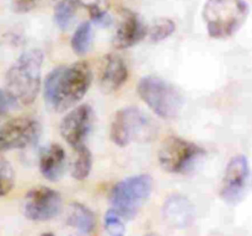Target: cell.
Returning a JSON list of instances; mask_svg holds the SVG:
<instances>
[{
    "mask_svg": "<svg viewBox=\"0 0 252 236\" xmlns=\"http://www.w3.org/2000/svg\"><path fill=\"white\" fill-rule=\"evenodd\" d=\"M79 7V0H61L54 9V21L63 31L69 29Z\"/></svg>",
    "mask_w": 252,
    "mask_h": 236,
    "instance_id": "obj_18",
    "label": "cell"
},
{
    "mask_svg": "<svg viewBox=\"0 0 252 236\" xmlns=\"http://www.w3.org/2000/svg\"><path fill=\"white\" fill-rule=\"evenodd\" d=\"M94 123V111L89 105H80L66 113L61 123V135L70 145L76 148L85 145Z\"/></svg>",
    "mask_w": 252,
    "mask_h": 236,
    "instance_id": "obj_10",
    "label": "cell"
},
{
    "mask_svg": "<svg viewBox=\"0 0 252 236\" xmlns=\"http://www.w3.org/2000/svg\"><path fill=\"white\" fill-rule=\"evenodd\" d=\"M93 81L89 64L78 61L53 69L44 81V101L54 112L74 107L88 92Z\"/></svg>",
    "mask_w": 252,
    "mask_h": 236,
    "instance_id": "obj_1",
    "label": "cell"
},
{
    "mask_svg": "<svg viewBox=\"0 0 252 236\" xmlns=\"http://www.w3.org/2000/svg\"><path fill=\"white\" fill-rule=\"evenodd\" d=\"M204 155V150L194 143L179 137L165 140L159 151V162L170 174H184Z\"/></svg>",
    "mask_w": 252,
    "mask_h": 236,
    "instance_id": "obj_7",
    "label": "cell"
},
{
    "mask_svg": "<svg viewBox=\"0 0 252 236\" xmlns=\"http://www.w3.org/2000/svg\"><path fill=\"white\" fill-rule=\"evenodd\" d=\"M15 184V172L9 161L0 157V197L6 196Z\"/></svg>",
    "mask_w": 252,
    "mask_h": 236,
    "instance_id": "obj_21",
    "label": "cell"
},
{
    "mask_svg": "<svg viewBox=\"0 0 252 236\" xmlns=\"http://www.w3.org/2000/svg\"><path fill=\"white\" fill-rule=\"evenodd\" d=\"M128 69L125 60L117 54L106 57L103 68L101 70L100 86L105 92L117 91L127 81Z\"/></svg>",
    "mask_w": 252,
    "mask_h": 236,
    "instance_id": "obj_13",
    "label": "cell"
},
{
    "mask_svg": "<svg viewBox=\"0 0 252 236\" xmlns=\"http://www.w3.org/2000/svg\"><path fill=\"white\" fill-rule=\"evenodd\" d=\"M65 165V152L58 144H52L39 156V171L44 178L56 182L62 177Z\"/></svg>",
    "mask_w": 252,
    "mask_h": 236,
    "instance_id": "obj_14",
    "label": "cell"
},
{
    "mask_svg": "<svg viewBox=\"0 0 252 236\" xmlns=\"http://www.w3.org/2000/svg\"><path fill=\"white\" fill-rule=\"evenodd\" d=\"M164 219L175 228H186L193 219V206L184 197H171L164 206Z\"/></svg>",
    "mask_w": 252,
    "mask_h": 236,
    "instance_id": "obj_15",
    "label": "cell"
},
{
    "mask_svg": "<svg viewBox=\"0 0 252 236\" xmlns=\"http://www.w3.org/2000/svg\"><path fill=\"white\" fill-rule=\"evenodd\" d=\"M153 178L149 175H137L122 179L112 187L110 202L113 210L126 220H132L149 199Z\"/></svg>",
    "mask_w": 252,
    "mask_h": 236,
    "instance_id": "obj_5",
    "label": "cell"
},
{
    "mask_svg": "<svg viewBox=\"0 0 252 236\" xmlns=\"http://www.w3.org/2000/svg\"><path fill=\"white\" fill-rule=\"evenodd\" d=\"M39 0H12V6L16 12L25 14L36 7Z\"/></svg>",
    "mask_w": 252,
    "mask_h": 236,
    "instance_id": "obj_25",
    "label": "cell"
},
{
    "mask_svg": "<svg viewBox=\"0 0 252 236\" xmlns=\"http://www.w3.org/2000/svg\"><path fill=\"white\" fill-rule=\"evenodd\" d=\"M155 127L150 117L135 107L122 108L111 124V140L123 148L133 142H148L154 137Z\"/></svg>",
    "mask_w": 252,
    "mask_h": 236,
    "instance_id": "obj_6",
    "label": "cell"
},
{
    "mask_svg": "<svg viewBox=\"0 0 252 236\" xmlns=\"http://www.w3.org/2000/svg\"><path fill=\"white\" fill-rule=\"evenodd\" d=\"M68 224L81 234H90L96 226V216L83 204L73 203L69 209Z\"/></svg>",
    "mask_w": 252,
    "mask_h": 236,
    "instance_id": "obj_16",
    "label": "cell"
},
{
    "mask_svg": "<svg viewBox=\"0 0 252 236\" xmlns=\"http://www.w3.org/2000/svg\"><path fill=\"white\" fill-rule=\"evenodd\" d=\"M16 105V101L12 98V96L6 90H1L0 88V119L4 116H6L9 113V111L11 108H14Z\"/></svg>",
    "mask_w": 252,
    "mask_h": 236,
    "instance_id": "obj_24",
    "label": "cell"
},
{
    "mask_svg": "<svg viewBox=\"0 0 252 236\" xmlns=\"http://www.w3.org/2000/svg\"><path fill=\"white\" fill-rule=\"evenodd\" d=\"M105 226L108 233L112 234V235H123L126 230L123 218L112 208L108 209L107 213H106Z\"/></svg>",
    "mask_w": 252,
    "mask_h": 236,
    "instance_id": "obj_22",
    "label": "cell"
},
{
    "mask_svg": "<svg viewBox=\"0 0 252 236\" xmlns=\"http://www.w3.org/2000/svg\"><path fill=\"white\" fill-rule=\"evenodd\" d=\"M174 21L170 19H159L154 22L149 31V38L152 42H161L164 39L169 38L172 33L175 32Z\"/></svg>",
    "mask_w": 252,
    "mask_h": 236,
    "instance_id": "obj_20",
    "label": "cell"
},
{
    "mask_svg": "<svg viewBox=\"0 0 252 236\" xmlns=\"http://www.w3.org/2000/svg\"><path fill=\"white\" fill-rule=\"evenodd\" d=\"M138 95L150 110L165 119L176 118L184 107V96L172 84L158 76H144L138 84Z\"/></svg>",
    "mask_w": 252,
    "mask_h": 236,
    "instance_id": "obj_4",
    "label": "cell"
},
{
    "mask_svg": "<svg viewBox=\"0 0 252 236\" xmlns=\"http://www.w3.org/2000/svg\"><path fill=\"white\" fill-rule=\"evenodd\" d=\"M43 53L39 49L25 52L12 64L6 74V88L16 103L31 105L41 88Z\"/></svg>",
    "mask_w": 252,
    "mask_h": 236,
    "instance_id": "obj_2",
    "label": "cell"
},
{
    "mask_svg": "<svg viewBox=\"0 0 252 236\" xmlns=\"http://www.w3.org/2000/svg\"><path fill=\"white\" fill-rule=\"evenodd\" d=\"M249 15L245 0H208L203 7V20L212 38H229L240 30Z\"/></svg>",
    "mask_w": 252,
    "mask_h": 236,
    "instance_id": "obj_3",
    "label": "cell"
},
{
    "mask_svg": "<svg viewBox=\"0 0 252 236\" xmlns=\"http://www.w3.org/2000/svg\"><path fill=\"white\" fill-rule=\"evenodd\" d=\"M93 39L94 31L91 22L85 21L79 25L70 41L74 53L78 54V56H84V54L88 53L93 46Z\"/></svg>",
    "mask_w": 252,
    "mask_h": 236,
    "instance_id": "obj_17",
    "label": "cell"
},
{
    "mask_svg": "<svg viewBox=\"0 0 252 236\" xmlns=\"http://www.w3.org/2000/svg\"><path fill=\"white\" fill-rule=\"evenodd\" d=\"M62 196L48 187H36L25 196L22 210L32 221H47L56 218L62 210Z\"/></svg>",
    "mask_w": 252,
    "mask_h": 236,
    "instance_id": "obj_8",
    "label": "cell"
},
{
    "mask_svg": "<svg viewBox=\"0 0 252 236\" xmlns=\"http://www.w3.org/2000/svg\"><path fill=\"white\" fill-rule=\"evenodd\" d=\"M148 33L147 25L134 11L123 9L120 15L117 30L113 36V47L127 49L139 43Z\"/></svg>",
    "mask_w": 252,
    "mask_h": 236,
    "instance_id": "obj_12",
    "label": "cell"
},
{
    "mask_svg": "<svg viewBox=\"0 0 252 236\" xmlns=\"http://www.w3.org/2000/svg\"><path fill=\"white\" fill-rule=\"evenodd\" d=\"M41 125L34 118L17 117L0 127V152L22 149L37 140Z\"/></svg>",
    "mask_w": 252,
    "mask_h": 236,
    "instance_id": "obj_9",
    "label": "cell"
},
{
    "mask_svg": "<svg viewBox=\"0 0 252 236\" xmlns=\"http://www.w3.org/2000/svg\"><path fill=\"white\" fill-rule=\"evenodd\" d=\"M86 7H88L91 20H93L95 24L101 25V26H106V25L110 24V17H108L107 12H106L105 10L101 9L97 4L88 5Z\"/></svg>",
    "mask_w": 252,
    "mask_h": 236,
    "instance_id": "obj_23",
    "label": "cell"
},
{
    "mask_svg": "<svg viewBox=\"0 0 252 236\" xmlns=\"http://www.w3.org/2000/svg\"><path fill=\"white\" fill-rule=\"evenodd\" d=\"M75 150L78 151V156L71 167V176L78 181H83L90 175L93 169V155L85 145H81Z\"/></svg>",
    "mask_w": 252,
    "mask_h": 236,
    "instance_id": "obj_19",
    "label": "cell"
},
{
    "mask_svg": "<svg viewBox=\"0 0 252 236\" xmlns=\"http://www.w3.org/2000/svg\"><path fill=\"white\" fill-rule=\"evenodd\" d=\"M250 167L245 155H236L228 162L221 183L220 196L226 203L235 204L243 197L248 183Z\"/></svg>",
    "mask_w": 252,
    "mask_h": 236,
    "instance_id": "obj_11",
    "label": "cell"
}]
</instances>
